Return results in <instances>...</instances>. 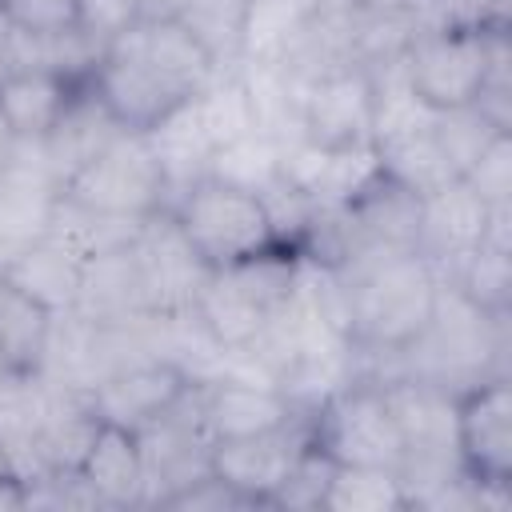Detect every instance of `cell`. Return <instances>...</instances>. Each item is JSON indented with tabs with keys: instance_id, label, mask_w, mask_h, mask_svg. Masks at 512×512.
<instances>
[{
	"instance_id": "6da1fadb",
	"label": "cell",
	"mask_w": 512,
	"mask_h": 512,
	"mask_svg": "<svg viewBox=\"0 0 512 512\" xmlns=\"http://www.w3.org/2000/svg\"><path fill=\"white\" fill-rule=\"evenodd\" d=\"M336 272L348 288L352 356H404L436 316L444 280L420 252H384Z\"/></svg>"
},
{
	"instance_id": "7a4b0ae2",
	"label": "cell",
	"mask_w": 512,
	"mask_h": 512,
	"mask_svg": "<svg viewBox=\"0 0 512 512\" xmlns=\"http://www.w3.org/2000/svg\"><path fill=\"white\" fill-rule=\"evenodd\" d=\"M296 268H300L296 248H272L264 256H252L228 268H208L188 312L196 332L216 352L240 356L264 336V328L292 300Z\"/></svg>"
},
{
	"instance_id": "3957f363",
	"label": "cell",
	"mask_w": 512,
	"mask_h": 512,
	"mask_svg": "<svg viewBox=\"0 0 512 512\" xmlns=\"http://www.w3.org/2000/svg\"><path fill=\"white\" fill-rule=\"evenodd\" d=\"M168 212L204 268H228L272 248H292L280 236L268 196L224 176H204L188 184L180 196H172Z\"/></svg>"
},
{
	"instance_id": "277c9868",
	"label": "cell",
	"mask_w": 512,
	"mask_h": 512,
	"mask_svg": "<svg viewBox=\"0 0 512 512\" xmlns=\"http://www.w3.org/2000/svg\"><path fill=\"white\" fill-rule=\"evenodd\" d=\"M308 440L332 464L404 472V460H408L388 388L384 380H372V376H352L340 388H332L308 412Z\"/></svg>"
},
{
	"instance_id": "5b68a950",
	"label": "cell",
	"mask_w": 512,
	"mask_h": 512,
	"mask_svg": "<svg viewBox=\"0 0 512 512\" xmlns=\"http://www.w3.org/2000/svg\"><path fill=\"white\" fill-rule=\"evenodd\" d=\"M500 44H508V28H488V32L412 28L408 48L400 52V68H404L412 96L424 108L452 112V108H468L480 100Z\"/></svg>"
},
{
	"instance_id": "8992f818",
	"label": "cell",
	"mask_w": 512,
	"mask_h": 512,
	"mask_svg": "<svg viewBox=\"0 0 512 512\" xmlns=\"http://www.w3.org/2000/svg\"><path fill=\"white\" fill-rule=\"evenodd\" d=\"M60 196L92 212L144 220L168 208V176L148 132H120L64 184Z\"/></svg>"
},
{
	"instance_id": "52a82bcc",
	"label": "cell",
	"mask_w": 512,
	"mask_h": 512,
	"mask_svg": "<svg viewBox=\"0 0 512 512\" xmlns=\"http://www.w3.org/2000/svg\"><path fill=\"white\" fill-rule=\"evenodd\" d=\"M88 84L112 112V120L128 132H152L164 116H172L180 104L196 96V88H188L180 76H172L160 60H152L140 48L132 28L100 52Z\"/></svg>"
},
{
	"instance_id": "ba28073f",
	"label": "cell",
	"mask_w": 512,
	"mask_h": 512,
	"mask_svg": "<svg viewBox=\"0 0 512 512\" xmlns=\"http://www.w3.org/2000/svg\"><path fill=\"white\" fill-rule=\"evenodd\" d=\"M376 84L364 64H328L296 80V136L316 148H348L372 140Z\"/></svg>"
},
{
	"instance_id": "9c48e42d",
	"label": "cell",
	"mask_w": 512,
	"mask_h": 512,
	"mask_svg": "<svg viewBox=\"0 0 512 512\" xmlns=\"http://www.w3.org/2000/svg\"><path fill=\"white\" fill-rule=\"evenodd\" d=\"M456 464L484 488H508L512 476V388L496 376H476L452 388Z\"/></svg>"
},
{
	"instance_id": "30bf717a",
	"label": "cell",
	"mask_w": 512,
	"mask_h": 512,
	"mask_svg": "<svg viewBox=\"0 0 512 512\" xmlns=\"http://www.w3.org/2000/svg\"><path fill=\"white\" fill-rule=\"evenodd\" d=\"M196 412L208 444H224V440H248L288 428L304 420L312 408H300L280 384L264 376L256 380L248 372H220L196 380Z\"/></svg>"
},
{
	"instance_id": "8fae6325",
	"label": "cell",
	"mask_w": 512,
	"mask_h": 512,
	"mask_svg": "<svg viewBox=\"0 0 512 512\" xmlns=\"http://www.w3.org/2000/svg\"><path fill=\"white\" fill-rule=\"evenodd\" d=\"M192 384H196V376L180 360L156 352V356H136V360L112 364L104 376H96L88 384V400L100 420H116L124 428L144 432L148 424L164 420L192 392Z\"/></svg>"
},
{
	"instance_id": "7c38bea8",
	"label": "cell",
	"mask_w": 512,
	"mask_h": 512,
	"mask_svg": "<svg viewBox=\"0 0 512 512\" xmlns=\"http://www.w3.org/2000/svg\"><path fill=\"white\" fill-rule=\"evenodd\" d=\"M132 260H136L144 304H148L152 320H180L192 312V300H196L208 268L180 236L168 208L152 212L140 224V232L132 240Z\"/></svg>"
},
{
	"instance_id": "4fadbf2b",
	"label": "cell",
	"mask_w": 512,
	"mask_h": 512,
	"mask_svg": "<svg viewBox=\"0 0 512 512\" xmlns=\"http://www.w3.org/2000/svg\"><path fill=\"white\" fill-rule=\"evenodd\" d=\"M308 444V416L264 432L248 440H224L208 448V472L220 476L228 488H236L252 508L256 504H276V492L284 488L300 448Z\"/></svg>"
},
{
	"instance_id": "5bb4252c",
	"label": "cell",
	"mask_w": 512,
	"mask_h": 512,
	"mask_svg": "<svg viewBox=\"0 0 512 512\" xmlns=\"http://www.w3.org/2000/svg\"><path fill=\"white\" fill-rule=\"evenodd\" d=\"M320 12L312 0H248L240 32V68H280L296 72L320 32Z\"/></svg>"
},
{
	"instance_id": "9a60e30c",
	"label": "cell",
	"mask_w": 512,
	"mask_h": 512,
	"mask_svg": "<svg viewBox=\"0 0 512 512\" xmlns=\"http://www.w3.org/2000/svg\"><path fill=\"white\" fill-rule=\"evenodd\" d=\"M492 208L460 180L452 176L448 184L432 188L420 196V220H416V252L428 256L440 272L452 268L460 256L484 244Z\"/></svg>"
},
{
	"instance_id": "2e32d148",
	"label": "cell",
	"mask_w": 512,
	"mask_h": 512,
	"mask_svg": "<svg viewBox=\"0 0 512 512\" xmlns=\"http://www.w3.org/2000/svg\"><path fill=\"white\" fill-rule=\"evenodd\" d=\"M80 488L88 492L92 504L108 508H128L148 500V464H144V444L136 428H124L116 420H100L80 468L72 472Z\"/></svg>"
},
{
	"instance_id": "e0dca14e",
	"label": "cell",
	"mask_w": 512,
	"mask_h": 512,
	"mask_svg": "<svg viewBox=\"0 0 512 512\" xmlns=\"http://www.w3.org/2000/svg\"><path fill=\"white\" fill-rule=\"evenodd\" d=\"M4 284H12L20 296H28L32 304L48 308L52 316H68L80 300L84 276H88V260L76 256L64 240H56L52 232L28 240L24 248H16L4 264H0Z\"/></svg>"
},
{
	"instance_id": "ac0fdd59",
	"label": "cell",
	"mask_w": 512,
	"mask_h": 512,
	"mask_svg": "<svg viewBox=\"0 0 512 512\" xmlns=\"http://www.w3.org/2000/svg\"><path fill=\"white\" fill-rule=\"evenodd\" d=\"M84 84L52 68H8L0 76V120L20 144H40Z\"/></svg>"
},
{
	"instance_id": "d6986e66",
	"label": "cell",
	"mask_w": 512,
	"mask_h": 512,
	"mask_svg": "<svg viewBox=\"0 0 512 512\" xmlns=\"http://www.w3.org/2000/svg\"><path fill=\"white\" fill-rule=\"evenodd\" d=\"M120 132H128V128H120V124L112 120V112L100 104V96L92 92V84H84V88L72 96V104H68V112L60 116V124L40 140V156H44L48 172L56 176L60 192H64V184H68L112 136H120Z\"/></svg>"
},
{
	"instance_id": "ffe728a7",
	"label": "cell",
	"mask_w": 512,
	"mask_h": 512,
	"mask_svg": "<svg viewBox=\"0 0 512 512\" xmlns=\"http://www.w3.org/2000/svg\"><path fill=\"white\" fill-rule=\"evenodd\" d=\"M440 280L476 312L504 320L512 304V252L480 244L468 256H460L452 268H444Z\"/></svg>"
},
{
	"instance_id": "44dd1931",
	"label": "cell",
	"mask_w": 512,
	"mask_h": 512,
	"mask_svg": "<svg viewBox=\"0 0 512 512\" xmlns=\"http://www.w3.org/2000/svg\"><path fill=\"white\" fill-rule=\"evenodd\" d=\"M320 508L332 512H396L412 508V492L400 472L392 468H360V464H332Z\"/></svg>"
},
{
	"instance_id": "7402d4cb",
	"label": "cell",
	"mask_w": 512,
	"mask_h": 512,
	"mask_svg": "<svg viewBox=\"0 0 512 512\" xmlns=\"http://www.w3.org/2000/svg\"><path fill=\"white\" fill-rule=\"evenodd\" d=\"M248 0H192L176 20L200 40L220 72L240 68V32H244Z\"/></svg>"
},
{
	"instance_id": "603a6c76",
	"label": "cell",
	"mask_w": 512,
	"mask_h": 512,
	"mask_svg": "<svg viewBox=\"0 0 512 512\" xmlns=\"http://www.w3.org/2000/svg\"><path fill=\"white\" fill-rule=\"evenodd\" d=\"M432 132H436V144H440L448 168H452L456 176H464V172L472 168V160L492 144V136H500V132H508V128H496L476 104H468V108L436 112Z\"/></svg>"
},
{
	"instance_id": "cb8c5ba5",
	"label": "cell",
	"mask_w": 512,
	"mask_h": 512,
	"mask_svg": "<svg viewBox=\"0 0 512 512\" xmlns=\"http://www.w3.org/2000/svg\"><path fill=\"white\" fill-rule=\"evenodd\" d=\"M420 32H488V28H508L504 20V0H428L420 16L412 20Z\"/></svg>"
},
{
	"instance_id": "d4e9b609",
	"label": "cell",
	"mask_w": 512,
	"mask_h": 512,
	"mask_svg": "<svg viewBox=\"0 0 512 512\" xmlns=\"http://www.w3.org/2000/svg\"><path fill=\"white\" fill-rule=\"evenodd\" d=\"M488 208H512V136L500 132L460 176Z\"/></svg>"
},
{
	"instance_id": "484cf974",
	"label": "cell",
	"mask_w": 512,
	"mask_h": 512,
	"mask_svg": "<svg viewBox=\"0 0 512 512\" xmlns=\"http://www.w3.org/2000/svg\"><path fill=\"white\" fill-rule=\"evenodd\" d=\"M144 20L140 0H76V32L100 52Z\"/></svg>"
},
{
	"instance_id": "4316f807",
	"label": "cell",
	"mask_w": 512,
	"mask_h": 512,
	"mask_svg": "<svg viewBox=\"0 0 512 512\" xmlns=\"http://www.w3.org/2000/svg\"><path fill=\"white\" fill-rule=\"evenodd\" d=\"M8 24L16 32H72L76 0H0Z\"/></svg>"
},
{
	"instance_id": "83f0119b",
	"label": "cell",
	"mask_w": 512,
	"mask_h": 512,
	"mask_svg": "<svg viewBox=\"0 0 512 512\" xmlns=\"http://www.w3.org/2000/svg\"><path fill=\"white\" fill-rule=\"evenodd\" d=\"M424 4H428V0H352L356 12H364V16H384V20H416Z\"/></svg>"
},
{
	"instance_id": "f1b7e54d",
	"label": "cell",
	"mask_w": 512,
	"mask_h": 512,
	"mask_svg": "<svg viewBox=\"0 0 512 512\" xmlns=\"http://www.w3.org/2000/svg\"><path fill=\"white\" fill-rule=\"evenodd\" d=\"M192 0H140L144 16H180Z\"/></svg>"
},
{
	"instance_id": "f546056e",
	"label": "cell",
	"mask_w": 512,
	"mask_h": 512,
	"mask_svg": "<svg viewBox=\"0 0 512 512\" xmlns=\"http://www.w3.org/2000/svg\"><path fill=\"white\" fill-rule=\"evenodd\" d=\"M8 64H12V24H8V16L0 8V76L8 72Z\"/></svg>"
},
{
	"instance_id": "4dcf8cb0",
	"label": "cell",
	"mask_w": 512,
	"mask_h": 512,
	"mask_svg": "<svg viewBox=\"0 0 512 512\" xmlns=\"http://www.w3.org/2000/svg\"><path fill=\"white\" fill-rule=\"evenodd\" d=\"M316 4V12L324 16V20H332V16H348V12H356L352 8V0H312Z\"/></svg>"
},
{
	"instance_id": "1f68e13d",
	"label": "cell",
	"mask_w": 512,
	"mask_h": 512,
	"mask_svg": "<svg viewBox=\"0 0 512 512\" xmlns=\"http://www.w3.org/2000/svg\"><path fill=\"white\" fill-rule=\"evenodd\" d=\"M12 152H16V136L4 128V120H0V168L12 160Z\"/></svg>"
},
{
	"instance_id": "d6a6232c",
	"label": "cell",
	"mask_w": 512,
	"mask_h": 512,
	"mask_svg": "<svg viewBox=\"0 0 512 512\" xmlns=\"http://www.w3.org/2000/svg\"><path fill=\"white\" fill-rule=\"evenodd\" d=\"M12 376H20V368H16V360L8 356V348L0 344V388H4V384H8Z\"/></svg>"
}]
</instances>
